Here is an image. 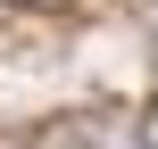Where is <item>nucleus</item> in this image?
Instances as JSON below:
<instances>
[{
	"label": "nucleus",
	"instance_id": "nucleus-1",
	"mask_svg": "<svg viewBox=\"0 0 158 149\" xmlns=\"http://www.w3.org/2000/svg\"><path fill=\"white\" fill-rule=\"evenodd\" d=\"M67 149H150V124L133 108H83L67 124Z\"/></svg>",
	"mask_w": 158,
	"mask_h": 149
},
{
	"label": "nucleus",
	"instance_id": "nucleus-2",
	"mask_svg": "<svg viewBox=\"0 0 158 149\" xmlns=\"http://www.w3.org/2000/svg\"><path fill=\"white\" fill-rule=\"evenodd\" d=\"M150 58H158V8H150Z\"/></svg>",
	"mask_w": 158,
	"mask_h": 149
}]
</instances>
